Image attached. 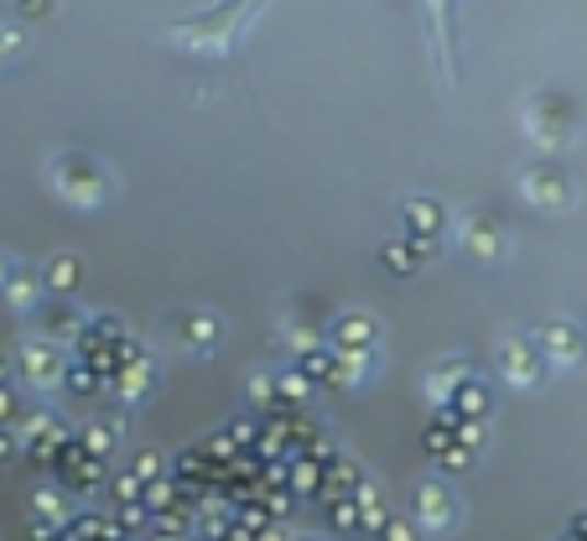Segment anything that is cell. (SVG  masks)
Here are the masks:
<instances>
[{
  "instance_id": "6da1fadb",
  "label": "cell",
  "mask_w": 587,
  "mask_h": 541,
  "mask_svg": "<svg viewBox=\"0 0 587 541\" xmlns=\"http://www.w3.org/2000/svg\"><path fill=\"white\" fill-rule=\"evenodd\" d=\"M21 5V16H47L53 11V0H16Z\"/></svg>"
}]
</instances>
